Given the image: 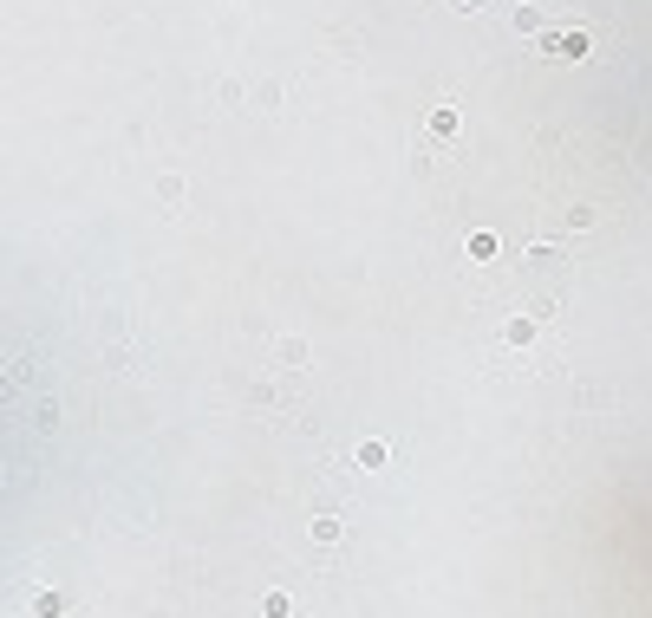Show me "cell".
I'll return each mask as SVG.
<instances>
[{
    "instance_id": "obj_1",
    "label": "cell",
    "mask_w": 652,
    "mask_h": 618,
    "mask_svg": "<svg viewBox=\"0 0 652 618\" xmlns=\"http://www.w3.org/2000/svg\"><path fill=\"white\" fill-rule=\"evenodd\" d=\"M541 52H555V59H587V33H555V40H541Z\"/></svg>"
},
{
    "instance_id": "obj_2",
    "label": "cell",
    "mask_w": 652,
    "mask_h": 618,
    "mask_svg": "<svg viewBox=\"0 0 652 618\" xmlns=\"http://www.w3.org/2000/svg\"><path fill=\"white\" fill-rule=\"evenodd\" d=\"M424 130H430V137H444V144H450V137H457V104H438V111L424 118Z\"/></svg>"
},
{
    "instance_id": "obj_3",
    "label": "cell",
    "mask_w": 652,
    "mask_h": 618,
    "mask_svg": "<svg viewBox=\"0 0 652 618\" xmlns=\"http://www.w3.org/2000/svg\"><path fill=\"white\" fill-rule=\"evenodd\" d=\"M509 26H515L522 40H535V33H541V7H515V13H509Z\"/></svg>"
},
{
    "instance_id": "obj_4",
    "label": "cell",
    "mask_w": 652,
    "mask_h": 618,
    "mask_svg": "<svg viewBox=\"0 0 652 618\" xmlns=\"http://www.w3.org/2000/svg\"><path fill=\"white\" fill-rule=\"evenodd\" d=\"M450 7H457V13H483V7H489V0H450Z\"/></svg>"
}]
</instances>
